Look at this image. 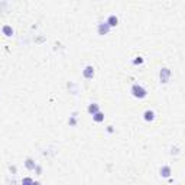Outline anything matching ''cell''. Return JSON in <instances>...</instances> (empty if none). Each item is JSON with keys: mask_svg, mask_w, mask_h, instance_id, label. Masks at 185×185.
Wrapping results in <instances>:
<instances>
[{"mask_svg": "<svg viewBox=\"0 0 185 185\" xmlns=\"http://www.w3.org/2000/svg\"><path fill=\"white\" fill-rule=\"evenodd\" d=\"M130 93H132L133 97L139 98V100L147 97V90L143 87V85H140V84H137V83L132 85V88H130Z\"/></svg>", "mask_w": 185, "mask_h": 185, "instance_id": "cell-1", "label": "cell"}, {"mask_svg": "<svg viewBox=\"0 0 185 185\" xmlns=\"http://www.w3.org/2000/svg\"><path fill=\"white\" fill-rule=\"evenodd\" d=\"M94 74H95V71H94V67H93V65H85V67H84L83 77L85 80H93L94 78Z\"/></svg>", "mask_w": 185, "mask_h": 185, "instance_id": "cell-2", "label": "cell"}, {"mask_svg": "<svg viewBox=\"0 0 185 185\" xmlns=\"http://www.w3.org/2000/svg\"><path fill=\"white\" fill-rule=\"evenodd\" d=\"M159 78H161V83L166 84L171 78V69L169 68H161L159 71Z\"/></svg>", "mask_w": 185, "mask_h": 185, "instance_id": "cell-3", "label": "cell"}, {"mask_svg": "<svg viewBox=\"0 0 185 185\" xmlns=\"http://www.w3.org/2000/svg\"><path fill=\"white\" fill-rule=\"evenodd\" d=\"M110 29H111V28L109 26V25H107L106 22H100L97 25V32H98V35H107L110 32Z\"/></svg>", "mask_w": 185, "mask_h": 185, "instance_id": "cell-4", "label": "cell"}, {"mask_svg": "<svg viewBox=\"0 0 185 185\" xmlns=\"http://www.w3.org/2000/svg\"><path fill=\"white\" fill-rule=\"evenodd\" d=\"M106 23L109 25L110 28H116L117 25H119V18H117L116 15H110L109 18L106 19Z\"/></svg>", "mask_w": 185, "mask_h": 185, "instance_id": "cell-5", "label": "cell"}, {"mask_svg": "<svg viewBox=\"0 0 185 185\" xmlns=\"http://www.w3.org/2000/svg\"><path fill=\"white\" fill-rule=\"evenodd\" d=\"M159 174H161V177L162 178H169L171 177V166L163 165L162 168L159 169Z\"/></svg>", "mask_w": 185, "mask_h": 185, "instance_id": "cell-6", "label": "cell"}, {"mask_svg": "<svg viewBox=\"0 0 185 185\" xmlns=\"http://www.w3.org/2000/svg\"><path fill=\"white\" fill-rule=\"evenodd\" d=\"M143 120L145 121H153L155 120V111H153V110H146L143 113Z\"/></svg>", "mask_w": 185, "mask_h": 185, "instance_id": "cell-7", "label": "cell"}, {"mask_svg": "<svg viewBox=\"0 0 185 185\" xmlns=\"http://www.w3.org/2000/svg\"><path fill=\"white\" fill-rule=\"evenodd\" d=\"M87 111H88V114H95L97 111H100V106H98L97 103H91V104H88V107H87Z\"/></svg>", "mask_w": 185, "mask_h": 185, "instance_id": "cell-8", "label": "cell"}, {"mask_svg": "<svg viewBox=\"0 0 185 185\" xmlns=\"http://www.w3.org/2000/svg\"><path fill=\"white\" fill-rule=\"evenodd\" d=\"M36 165H38V163L35 162L32 158H26V161H25V166H26V169H29V171H35Z\"/></svg>", "mask_w": 185, "mask_h": 185, "instance_id": "cell-9", "label": "cell"}, {"mask_svg": "<svg viewBox=\"0 0 185 185\" xmlns=\"http://www.w3.org/2000/svg\"><path fill=\"white\" fill-rule=\"evenodd\" d=\"M93 120H94L95 123H101V121H104V113H103V111H97L95 114H93Z\"/></svg>", "mask_w": 185, "mask_h": 185, "instance_id": "cell-10", "label": "cell"}, {"mask_svg": "<svg viewBox=\"0 0 185 185\" xmlns=\"http://www.w3.org/2000/svg\"><path fill=\"white\" fill-rule=\"evenodd\" d=\"M2 30H3V33L6 35V36H12V35H13V28H12L10 25H4Z\"/></svg>", "mask_w": 185, "mask_h": 185, "instance_id": "cell-11", "label": "cell"}, {"mask_svg": "<svg viewBox=\"0 0 185 185\" xmlns=\"http://www.w3.org/2000/svg\"><path fill=\"white\" fill-rule=\"evenodd\" d=\"M68 123H69V126H75L77 125V114H72V116L69 117Z\"/></svg>", "mask_w": 185, "mask_h": 185, "instance_id": "cell-12", "label": "cell"}, {"mask_svg": "<svg viewBox=\"0 0 185 185\" xmlns=\"http://www.w3.org/2000/svg\"><path fill=\"white\" fill-rule=\"evenodd\" d=\"M32 184H33V179H32V178H29V177L23 178V181H22V185H32Z\"/></svg>", "mask_w": 185, "mask_h": 185, "instance_id": "cell-13", "label": "cell"}, {"mask_svg": "<svg viewBox=\"0 0 185 185\" xmlns=\"http://www.w3.org/2000/svg\"><path fill=\"white\" fill-rule=\"evenodd\" d=\"M133 62V65H140V64H143V58L142 57H136L135 59L132 61Z\"/></svg>", "mask_w": 185, "mask_h": 185, "instance_id": "cell-14", "label": "cell"}, {"mask_svg": "<svg viewBox=\"0 0 185 185\" xmlns=\"http://www.w3.org/2000/svg\"><path fill=\"white\" fill-rule=\"evenodd\" d=\"M171 153H172V155H178V153H179V147H172V151H171Z\"/></svg>", "mask_w": 185, "mask_h": 185, "instance_id": "cell-15", "label": "cell"}, {"mask_svg": "<svg viewBox=\"0 0 185 185\" xmlns=\"http://www.w3.org/2000/svg\"><path fill=\"white\" fill-rule=\"evenodd\" d=\"M35 171H36V174H38V175H41V174H42V168H41V166H39V165H36V168H35Z\"/></svg>", "mask_w": 185, "mask_h": 185, "instance_id": "cell-16", "label": "cell"}, {"mask_svg": "<svg viewBox=\"0 0 185 185\" xmlns=\"http://www.w3.org/2000/svg\"><path fill=\"white\" fill-rule=\"evenodd\" d=\"M107 132H109V133H113V132H114L113 126H107Z\"/></svg>", "mask_w": 185, "mask_h": 185, "instance_id": "cell-17", "label": "cell"}, {"mask_svg": "<svg viewBox=\"0 0 185 185\" xmlns=\"http://www.w3.org/2000/svg\"><path fill=\"white\" fill-rule=\"evenodd\" d=\"M9 169H10V172H12V174H16V166H15V165H13V166H10Z\"/></svg>", "mask_w": 185, "mask_h": 185, "instance_id": "cell-18", "label": "cell"}, {"mask_svg": "<svg viewBox=\"0 0 185 185\" xmlns=\"http://www.w3.org/2000/svg\"><path fill=\"white\" fill-rule=\"evenodd\" d=\"M32 185H41V182H39V181H33V184H32Z\"/></svg>", "mask_w": 185, "mask_h": 185, "instance_id": "cell-19", "label": "cell"}]
</instances>
